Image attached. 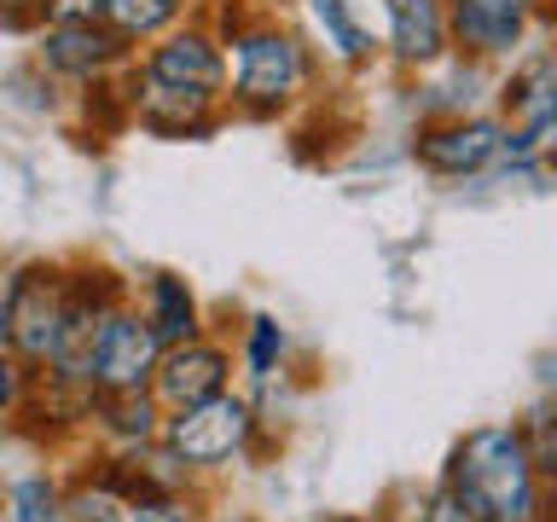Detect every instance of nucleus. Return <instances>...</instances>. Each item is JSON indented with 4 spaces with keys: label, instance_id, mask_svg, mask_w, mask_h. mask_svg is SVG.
I'll use <instances>...</instances> for the list:
<instances>
[{
    "label": "nucleus",
    "instance_id": "423d86ee",
    "mask_svg": "<svg viewBox=\"0 0 557 522\" xmlns=\"http://www.w3.org/2000/svg\"><path fill=\"white\" fill-rule=\"evenodd\" d=\"M505 157V128L487 116H453L442 128L418 134V163L435 174H482Z\"/></svg>",
    "mask_w": 557,
    "mask_h": 522
},
{
    "label": "nucleus",
    "instance_id": "4468645a",
    "mask_svg": "<svg viewBox=\"0 0 557 522\" xmlns=\"http://www.w3.org/2000/svg\"><path fill=\"white\" fill-rule=\"evenodd\" d=\"M308 12H313V24H320L325 47L337 52V59H348V64L372 59V35L360 29V17H355L348 0H308Z\"/></svg>",
    "mask_w": 557,
    "mask_h": 522
},
{
    "label": "nucleus",
    "instance_id": "bb28decb",
    "mask_svg": "<svg viewBox=\"0 0 557 522\" xmlns=\"http://www.w3.org/2000/svg\"><path fill=\"white\" fill-rule=\"evenodd\" d=\"M337 522H366V517H337Z\"/></svg>",
    "mask_w": 557,
    "mask_h": 522
},
{
    "label": "nucleus",
    "instance_id": "393cba45",
    "mask_svg": "<svg viewBox=\"0 0 557 522\" xmlns=\"http://www.w3.org/2000/svg\"><path fill=\"white\" fill-rule=\"evenodd\" d=\"M12 400H17V372L0 360V407H12Z\"/></svg>",
    "mask_w": 557,
    "mask_h": 522
},
{
    "label": "nucleus",
    "instance_id": "1a4fd4ad",
    "mask_svg": "<svg viewBox=\"0 0 557 522\" xmlns=\"http://www.w3.org/2000/svg\"><path fill=\"white\" fill-rule=\"evenodd\" d=\"M139 70L157 76V82H174V87H198V94H221V82H226L221 47L209 41V35H198V29L169 35L163 47H151V59L139 64Z\"/></svg>",
    "mask_w": 557,
    "mask_h": 522
},
{
    "label": "nucleus",
    "instance_id": "dca6fc26",
    "mask_svg": "<svg viewBox=\"0 0 557 522\" xmlns=\"http://www.w3.org/2000/svg\"><path fill=\"white\" fill-rule=\"evenodd\" d=\"M7 522H64V505H59V487L47 476H29L12 487L7 499Z\"/></svg>",
    "mask_w": 557,
    "mask_h": 522
},
{
    "label": "nucleus",
    "instance_id": "f8f14e48",
    "mask_svg": "<svg viewBox=\"0 0 557 522\" xmlns=\"http://www.w3.org/2000/svg\"><path fill=\"white\" fill-rule=\"evenodd\" d=\"M383 7H389V47L400 64H435L447 52L442 0H383Z\"/></svg>",
    "mask_w": 557,
    "mask_h": 522
},
{
    "label": "nucleus",
    "instance_id": "2eb2a0df",
    "mask_svg": "<svg viewBox=\"0 0 557 522\" xmlns=\"http://www.w3.org/2000/svg\"><path fill=\"white\" fill-rule=\"evenodd\" d=\"M174 17H181V0H104L99 24H111L122 41H139V35H163Z\"/></svg>",
    "mask_w": 557,
    "mask_h": 522
},
{
    "label": "nucleus",
    "instance_id": "4be33fe9",
    "mask_svg": "<svg viewBox=\"0 0 557 522\" xmlns=\"http://www.w3.org/2000/svg\"><path fill=\"white\" fill-rule=\"evenodd\" d=\"M12 302H17V273L0 268V343H7V331H12Z\"/></svg>",
    "mask_w": 557,
    "mask_h": 522
},
{
    "label": "nucleus",
    "instance_id": "b1692460",
    "mask_svg": "<svg viewBox=\"0 0 557 522\" xmlns=\"http://www.w3.org/2000/svg\"><path fill=\"white\" fill-rule=\"evenodd\" d=\"M534 151H540V157H546V163L557 169V116H552V122H546V128H540V134H534Z\"/></svg>",
    "mask_w": 557,
    "mask_h": 522
},
{
    "label": "nucleus",
    "instance_id": "a211bd4d",
    "mask_svg": "<svg viewBox=\"0 0 557 522\" xmlns=\"http://www.w3.org/2000/svg\"><path fill=\"white\" fill-rule=\"evenodd\" d=\"M278 348H285V331H278L273 320H256V325H250V372H256V377L273 372Z\"/></svg>",
    "mask_w": 557,
    "mask_h": 522
},
{
    "label": "nucleus",
    "instance_id": "ddd939ff",
    "mask_svg": "<svg viewBox=\"0 0 557 522\" xmlns=\"http://www.w3.org/2000/svg\"><path fill=\"white\" fill-rule=\"evenodd\" d=\"M146 325L157 331V343H191V290L181 285L174 273H157L151 278V313Z\"/></svg>",
    "mask_w": 557,
    "mask_h": 522
},
{
    "label": "nucleus",
    "instance_id": "6e6552de",
    "mask_svg": "<svg viewBox=\"0 0 557 522\" xmlns=\"http://www.w3.org/2000/svg\"><path fill=\"white\" fill-rule=\"evenodd\" d=\"M534 0H453L447 29L459 35L470 52L494 59V52H511L522 41V24H529Z\"/></svg>",
    "mask_w": 557,
    "mask_h": 522
},
{
    "label": "nucleus",
    "instance_id": "f03ea898",
    "mask_svg": "<svg viewBox=\"0 0 557 522\" xmlns=\"http://www.w3.org/2000/svg\"><path fill=\"white\" fill-rule=\"evenodd\" d=\"M308 82V52L285 29H250L233 41V99L244 111L268 116L290 104Z\"/></svg>",
    "mask_w": 557,
    "mask_h": 522
},
{
    "label": "nucleus",
    "instance_id": "5701e85b",
    "mask_svg": "<svg viewBox=\"0 0 557 522\" xmlns=\"http://www.w3.org/2000/svg\"><path fill=\"white\" fill-rule=\"evenodd\" d=\"M134 522H191L181 505H169V499H151V505H139L134 511Z\"/></svg>",
    "mask_w": 557,
    "mask_h": 522
},
{
    "label": "nucleus",
    "instance_id": "aec40b11",
    "mask_svg": "<svg viewBox=\"0 0 557 522\" xmlns=\"http://www.w3.org/2000/svg\"><path fill=\"white\" fill-rule=\"evenodd\" d=\"M64 522H116V499L111 494H76Z\"/></svg>",
    "mask_w": 557,
    "mask_h": 522
},
{
    "label": "nucleus",
    "instance_id": "a878e982",
    "mask_svg": "<svg viewBox=\"0 0 557 522\" xmlns=\"http://www.w3.org/2000/svg\"><path fill=\"white\" fill-rule=\"evenodd\" d=\"M24 7H47V0H0V17H7V24H12V17L24 12Z\"/></svg>",
    "mask_w": 557,
    "mask_h": 522
},
{
    "label": "nucleus",
    "instance_id": "0eeeda50",
    "mask_svg": "<svg viewBox=\"0 0 557 522\" xmlns=\"http://www.w3.org/2000/svg\"><path fill=\"white\" fill-rule=\"evenodd\" d=\"M122 35L99 17H64V24H47L41 35V64L59 70V76H99L104 64L122 59Z\"/></svg>",
    "mask_w": 557,
    "mask_h": 522
},
{
    "label": "nucleus",
    "instance_id": "f3484780",
    "mask_svg": "<svg viewBox=\"0 0 557 522\" xmlns=\"http://www.w3.org/2000/svg\"><path fill=\"white\" fill-rule=\"evenodd\" d=\"M529 459H534V470H546V476H552V487H557V412H540V418H534Z\"/></svg>",
    "mask_w": 557,
    "mask_h": 522
},
{
    "label": "nucleus",
    "instance_id": "7ed1b4c3",
    "mask_svg": "<svg viewBox=\"0 0 557 522\" xmlns=\"http://www.w3.org/2000/svg\"><path fill=\"white\" fill-rule=\"evenodd\" d=\"M157 360H163L157 331L139 313L104 308V320L94 325V337L82 348V377L104 395H139V383L157 372Z\"/></svg>",
    "mask_w": 557,
    "mask_h": 522
},
{
    "label": "nucleus",
    "instance_id": "6ab92c4d",
    "mask_svg": "<svg viewBox=\"0 0 557 522\" xmlns=\"http://www.w3.org/2000/svg\"><path fill=\"white\" fill-rule=\"evenodd\" d=\"M430 522H487V517H482V511H476V505H470V499L459 494V487H453V482H447V487H442V494H435V499H430Z\"/></svg>",
    "mask_w": 557,
    "mask_h": 522
},
{
    "label": "nucleus",
    "instance_id": "9b49d317",
    "mask_svg": "<svg viewBox=\"0 0 557 522\" xmlns=\"http://www.w3.org/2000/svg\"><path fill=\"white\" fill-rule=\"evenodd\" d=\"M209 104H215V94L157 82V76H146V70L134 76V111L151 134H203L209 128Z\"/></svg>",
    "mask_w": 557,
    "mask_h": 522
},
{
    "label": "nucleus",
    "instance_id": "39448f33",
    "mask_svg": "<svg viewBox=\"0 0 557 522\" xmlns=\"http://www.w3.org/2000/svg\"><path fill=\"white\" fill-rule=\"evenodd\" d=\"M64 320H70V296L59 290V278H52V273L17 278V302H12V331H7V343H12L29 365L59 360Z\"/></svg>",
    "mask_w": 557,
    "mask_h": 522
},
{
    "label": "nucleus",
    "instance_id": "20e7f679",
    "mask_svg": "<svg viewBox=\"0 0 557 522\" xmlns=\"http://www.w3.org/2000/svg\"><path fill=\"white\" fill-rule=\"evenodd\" d=\"M250 442V407L233 395H209L169 424V447L186 464H221Z\"/></svg>",
    "mask_w": 557,
    "mask_h": 522
},
{
    "label": "nucleus",
    "instance_id": "f257e3e1",
    "mask_svg": "<svg viewBox=\"0 0 557 522\" xmlns=\"http://www.w3.org/2000/svg\"><path fill=\"white\" fill-rule=\"evenodd\" d=\"M453 487L476 505L487 522L534 517V459L517 430H476L453 459Z\"/></svg>",
    "mask_w": 557,
    "mask_h": 522
},
{
    "label": "nucleus",
    "instance_id": "412c9836",
    "mask_svg": "<svg viewBox=\"0 0 557 522\" xmlns=\"http://www.w3.org/2000/svg\"><path fill=\"white\" fill-rule=\"evenodd\" d=\"M104 0H47V17L52 24H64V17H99Z\"/></svg>",
    "mask_w": 557,
    "mask_h": 522
},
{
    "label": "nucleus",
    "instance_id": "9d476101",
    "mask_svg": "<svg viewBox=\"0 0 557 522\" xmlns=\"http://www.w3.org/2000/svg\"><path fill=\"white\" fill-rule=\"evenodd\" d=\"M221 383H226V355L209 343H181L169 360H157V395H163L174 412L221 395Z\"/></svg>",
    "mask_w": 557,
    "mask_h": 522
}]
</instances>
